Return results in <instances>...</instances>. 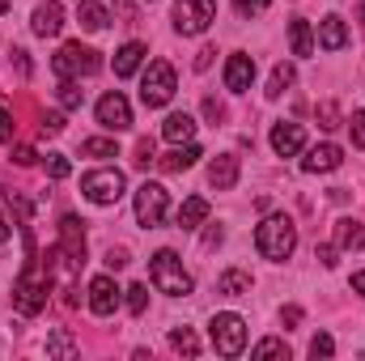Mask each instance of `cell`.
<instances>
[{
    "mask_svg": "<svg viewBox=\"0 0 365 361\" xmlns=\"http://www.w3.org/2000/svg\"><path fill=\"white\" fill-rule=\"evenodd\" d=\"M251 81H255V60L251 56H230L225 60V90H234V93H242V90H251Z\"/></svg>",
    "mask_w": 365,
    "mask_h": 361,
    "instance_id": "obj_14",
    "label": "cell"
},
{
    "mask_svg": "<svg viewBox=\"0 0 365 361\" xmlns=\"http://www.w3.org/2000/svg\"><path fill=\"white\" fill-rule=\"evenodd\" d=\"M98 123H102L106 132H128V128H132V106H128V98L119 90H110V93L98 98Z\"/></svg>",
    "mask_w": 365,
    "mask_h": 361,
    "instance_id": "obj_11",
    "label": "cell"
},
{
    "mask_svg": "<svg viewBox=\"0 0 365 361\" xmlns=\"http://www.w3.org/2000/svg\"><path fill=\"white\" fill-rule=\"evenodd\" d=\"M81 225H86V221L73 217V213L60 217V251H64L68 268H81V264H86V230H81Z\"/></svg>",
    "mask_w": 365,
    "mask_h": 361,
    "instance_id": "obj_10",
    "label": "cell"
},
{
    "mask_svg": "<svg viewBox=\"0 0 365 361\" xmlns=\"http://www.w3.org/2000/svg\"><path fill=\"white\" fill-rule=\"evenodd\" d=\"M204 217H208V200H204V195H191V200H182V208H179L175 221H179V230H195Z\"/></svg>",
    "mask_w": 365,
    "mask_h": 361,
    "instance_id": "obj_24",
    "label": "cell"
},
{
    "mask_svg": "<svg viewBox=\"0 0 365 361\" xmlns=\"http://www.w3.org/2000/svg\"><path fill=\"white\" fill-rule=\"evenodd\" d=\"M314 119H319V128H340V111H336V102H323L319 111H314Z\"/></svg>",
    "mask_w": 365,
    "mask_h": 361,
    "instance_id": "obj_32",
    "label": "cell"
},
{
    "mask_svg": "<svg viewBox=\"0 0 365 361\" xmlns=\"http://www.w3.org/2000/svg\"><path fill=\"white\" fill-rule=\"evenodd\" d=\"M0 13H9V0H0Z\"/></svg>",
    "mask_w": 365,
    "mask_h": 361,
    "instance_id": "obj_50",
    "label": "cell"
},
{
    "mask_svg": "<svg viewBox=\"0 0 365 361\" xmlns=\"http://www.w3.org/2000/svg\"><path fill=\"white\" fill-rule=\"evenodd\" d=\"M166 204H170L166 187H162V183H145V187L136 191V221H140L145 230H158V225L166 221Z\"/></svg>",
    "mask_w": 365,
    "mask_h": 361,
    "instance_id": "obj_8",
    "label": "cell"
},
{
    "mask_svg": "<svg viewBox=\"0 0 365 361\" xmlns=\"http://www.w3.org/2000/svg\"><path fill=\"white\" fill-rule=\"evenodd\" d=\"M336 243H340L344 251H361L365 247V225L353 221V217H340V221H336Z\"/></svg>",
    "mask_w": 365,
    "mask_h": 361,
    "instance_id": "obj_22",
    "label": "cell"
},
{
    "mask_svg": "<svg viewBox=\"0 0 365 361\" xmlns=\"http://www.w3.org/2000/svg\"><path fill=\"white\" fill-rule=\"evenodd\" d=\"M13 162H17V166H34V149H30V145L13 149Z\"/></svg>",
    "mask_w": 365,
    "mask_h": 361,
    "instance_id": "obj_43",
    "label": "cell"
},
{
    "mask_svg": "<svg viewBox=\"0 0 365 361\" xmlns=\"http://www.w3.org/2000/svg\"><path fill=\"white\" fill-rule=\"evenodd\" d=\"M51 68H56V77L73 81V77H90V73H98V68H102V60H98V51H93V47H81V43H64V47L56 51Z\"/></svg>",
    "mask_w": 365,
    "mask_h": 361,
    "instance_id": "obj_5",
    "label": "cell"
},
{
    "mask_svg": "<svg viewBox=\"0 0 365 361\" xmlns=\"http://www.w3.org/2000/svg\"><path fill=\"white\" fill-rule=\"evenodd\" d=\"M349 136H353V149H365V111H353V119H349Z\"/></svg>",
    "mask_w": 365,
    "mask_h": 361,
    "instance_id": "obj_35",
    "label": "cell"
},
{
    "mask_svg": "<svg viewBox=\"0 0 365 361\" xmlns=\"http://www.w3.org/2000/svg\"><path fill=\"white\" fill-rule=\"evenodd\" d=\"M60 102H64V111H77V106L86 102V90H81L77 81H64V86H60Z\"/></svg>",
    "mask_w": 365,
    "mask_h": 361,
    "instance_id": "obj_30",
    "label": "cell"
},
{
    "mask_svg": "<svg viewBox=\"0 0 365 361\" xmlns=\"http://www.w3.org/2000/svg\"><path fill=\"white\" fill-rule=\"evenodd\" d=\"M195 158H200V145H175L166 158H158V171H166V175H182V171L195 166Z\"/></svg>",
    "mask_w": 365,
    "mask_h": 361,
    "instance_id": "obj_18",
    "label": "cell"
},
{
    "mask_svg": "<svg viewBox=\"0 0 365 361\" xmlns=\"http://www.w3.org/2000/svg\"><path fill=\"white\" fill-rule=\"evenodd\" d=\"M302 145H306V132H302V123H276L272 128V149L276 158H293V153H302Z\"/></svg>",
    "mask_w": 365,
    "mask_h": 361,
    "instance_id": "obj_15",
    "label": "cell"
},
{
    "mask_svg": "<svg viewBox=\"0 0 365 361\" xmlns=\"http://www.w3.org/2000/svg\"><path fill=\"white\" fill-rule=\"evenodd\" d=\"M336 353V345H331V336L327 332H319L314 340H310V357H331Z\"/></svg>",
    "mask_w": 365,
    "mask_h": 361,
    "instance_id": "obj_36",
    "label": "cell"
},
{
    "mask_svg": "<svg viewBox=\"0 0 365 361\" xmlns=\"http://www.w3.org/2000/svg\"><path fill=\"white\" fill-rule=\"evenodd\" d=\"M47 175L51 179H64L68 175V158L64 153H47Z\"/></svg>",
    "mask_w": 365,
    "mask_h": 361,
    "instance_id": "obj_39",
    "label": "cell"
},
{
    "mask_svg": "<svg viewBox=\"0 0 365 361\" xmlns=\"http://www.w3.org/2000/svg\"><path fill=\"white\" fill-rule=\"evenodd\" d=\"M9 243V221H4V213H0V247Z\"/></svg>",
    "mask_w": 365,
    "mask_h": 361,
    "instance_id": "obj_49",
    "label": "cell"
},
{
    "mask_svg": "<svg viewBox=\"0 0 365 361\" xmlns=\"http://www.w3.org/2000/svg\"><path fill=\"white\" fill-rule=\"evenodd\" d=\"M217 293H225V298H242V293H251V272H242V268L221 272V280H217Z\"/></svg>",
    "mask_w": 365,
    "mask_h": 361,
    "instance_id": "obj_23",
    "label": "cell"
},
{
    "mask_svg": "<svg viewBox=\"0 0 365 361\" xmlns=\"http://www.w3.org/2000/svg\"><path fill=\"white\" fill-rule=\"evenodd\" d=\"M212 56H217V47H204V51H200V56H195V68H200V73H204V68H208V64H212Z\"/></svg>",
    "mask_w": 365,
    "mask_h": 361,
    "instance_id": "obj_44",
    "label": "cell"
},
{
    "mask_svg": "<svg viewBox=\"0 0 365 361\" xmlns=\"http://www.w3.org/2000/svg\"><path fill=\"white\" fill-rule=\"evenodd\" d=\"M217 17V0H175V30L179 34H204Z\"/></svg>",
    "mask_w": 365,
    "mask_h": 361,
    "instance_id": "obj_7",
    "label": "cell"
},
{
    "mask_svg": "<svg viewBox=\"0 0 365 361\" xmlns=\"http://www.w3.org/2000/svg\"><path fill=\"white\" fill-rule=\"evenodd\" d=\"M289 43H293V56H310L314 51V34H310V21L306 17H293L289 21Z\"/></svg>",
    "mask_w": 365,
    "mask_h": 361,
    "instance_id": "obj_25",
    "label": "cell"
},
{
    "mask_svg": "<svg viewBox=\"0 0 365 361\" xmlns=\"http://www.w3.org/2000/svg\"><path fill=\"white\" fill-rule=\"evenodd\" d=\"M170 345H175V353H182V357H200V340H195L191 327H175L170 332Z\"/></svg>",
    "mask_w": 365,
    "mask_h": 361,
    "instance_id": "obj_27",
    "label": "cell"
},
{
    "mask_svg": "<svg viewBox=\"0 0 365 361\" xmlns=\"http://www.w3.org/2000/svg\"><path fill=\"white\" fill-rule=\"evenodd\" d=\"M340 166H344V149L340 145H314L302 158V171L306 175H327V171H340Z\"/></svg>",
    "mask_w": 365,
    "mask_h": 361,
    "instance_id": "obj_12",
    "label": "cell"
},
{
    "mask_svg": "<svg viewBox=\"0 0 365 361\" xmlns=\"http://www.w3.org/2000/svg\"><path fill=\"white\" fill-rule=\"evenodd\" d=\"M353 289L365 298V272H353Z\"/></svg>",
    "mask_w": 365,
    "mask_h": 361,
    "instance_id": "obj_48",
    "label": "cell"
},
{
    "mask_svg": "<svg viewBox=\"0 0 365 361\" xmlns=\"http://www.w3.org/2000/svg\"><path fill=\"white\" fill-rule=\"evenodd\" d=\"M149 51H145V43H123L119 51H115V77H132L136 68H140V60H145Z\"/></svg>",
    "mask_w": 365,
    "mask_h": 361,
    "instance_id": "obj_21",
    "label": "cell"
},
{
    "mask_svg": "<svg viewBox=\"0 0 365 361\" xmlns=\"http://www.w3.org/2000/svg\"><path fill=\"white\" fill-rule=\"evenodd\" d=\"M26 234V264H21V276L13 280V306H17V315H26V319H34L43 306H47V289H51V272L38 264V255H34V234L30 230H21Z\"/></svg>",
    "mask_w": 365,
    "mask_h": 361,
    "instance_id": "obj_1",
    "label": "cell"
},
{
    "mask_svg": "<svg viewBox=\"0 0 365 361\" xmlns=\"http://www.w3.org/2000/svg\"><path fill=\"white\" fill-rule=\"evenodd\" d=\"M43 132H47V136H60V132H64V115H56V111L43 115Z\"/></svg>",
    "mask_w": 365,
    "mask_h": 361,
    "instance_id": "obj_40",
    "label": "cell"
},
{
    "mask_svg": "<svg viewBox=\"0 0 365 361\" xmlns=\"http://www.w3.org/2000/svg\"><path fill=\"white\" fill-rule=\"evenodd\" d=\"M162 136H166L170 145H191V141H195V119H191L187 111H175V115L162 123Z\"/></svg>",
    "mask_w": 365,
    "mask_h": 361,
    "instance_id": "obj_19",
    "label": "cell"
},
{
    "mask_svg": "<svg viewBox=\"0 0 365 361\" xmlns=\"http://www.w3.org/2000/svg\"><path fill=\"white\" fill-rule=\"evenodd\" d=\"M81 153H86V158H115L119 149H115V141H102V136H93V141H81Z\"/></svg>",
    "mask_w": 365,
    "mask_h": 361,
    "instance_id": "obj_29",
    "label": "cell"
},
{
    "mask_svg": "<svg viewBox=\"0 0 365 361\" xmlns=\"http://www.w3.org/2000/svg\"><path fill=\"white\" fill-rule=\"evenodd\" d=\"M60 30H64V4H60V0L38 4V9H34V34H38V39H56Z\"/></svg>",
    "mask_w": 365,
    "mask_h": 361,
    "instance_id": "obj_16",
    "label": "cell"
},
{
    "mask_svg": "<svg viewBox=\"0 0 365 361\" xmlns=\"http://www.w3.org/2000/svg\"><path fill=\"white\" fill-rule=\"evenodd\" d=\"M123 264H128V255H123V251H115V247H110V251H106V268H123Z\"/></svg>",
    "mask_w": 365,
    "mask_h": 361,
    "instance_id": "obj_46",
    "label": "cell"
},
{
    "mask_svg": "<svg viewBox=\"0 0 365 361\" xmlns=\"http://www.w3.org/2000/svg\"><path fill=\"white\" fill-rule=\"evenodd\" d=\"M255 247H259V255L264 260H289L293 255V247H297V225L284 217V213H272V217H264L259 221V230H255Z\"/></svg>",
    "mask_w": 365,
    "mask_h": 361,
    "instance_id": "obj_2",
    "label": "cell"
},
{
    "mask_svg": "<svg viewBox=\"0 0 365 361\" xmlns=\"http://www.w3.org/2000/svg\"><path fill=\"white\" fill-rule=\"evenodd\" d=\"M289 86H293V64H276V68H272V81H268V98H280Z\"/></svg>",
    "mask_w": 365,
    "mask_h": 361,
    "instance_id": "obj_28",
    "label": "cell"
},
{
    "mask_svg": "<svg viewBox=\"0 0 365 361\" xmlns=\"http://www.w3.org/2000/svg\"><path fill=\"white\" fill-rule=\"evenodd\" d=\"M170 98H175V68L166 60H153L145 81H140V102L153 111V106H166Z\"/></svg>",
    "mask_w": 365,
    "mask_h": 361,
    "instance_id": "obj_6",
    "label": "cell"
},
{
    "mask_svg": "<svg viewBox=\"0 0 365 361\" xmlns=\"http://www.w3.org/2000/svg\"><path fill=\"white\" fill-rule=\"evenodd\" d=\"M319 43H323V51H344L349 47V30H344V21L336 13L319 21Z\"/></svg>",
    "mask_w": 365,
    "mask_h": 361,
    "instance_id": "obj_20",
    "label": "cell"
},
{
    "mask_svg": "<svg viewBox=\"0 0 365 361\" xmlns=\"http://www.w3.org/2000/svg\"><path fill=\"white\" fill-rule=\"evenodd\" d=\"M13 128H17V123H13V115L0 106V141H13Z\"/></svg>",
    "mask_w": 365,
    "mask_h": 361,
    "instance_id": "obj_42",
    "label": "cell"
},
{
    "mask_svg": "<svg viewBox=\"0 0 365 361\" xmlns=\"http://www.w3.org/2000/svg\"><path fill=\"white\" fill-rule=\"evenodd\" d=\"M145 306H149V289H145V285H132V289H128V310H132V315H145Z\"/></svg>",
    "mask_w": 365,
    "mask_h": 361,
    "instance_id": "obj_33",
    "label": "cell"
},
{
    "mask_svg": "<svg viewBox=\"0 0 365 361\" xmlns=\"http://www.w3.org/2000/svg\"><path fill=\"white\" fill-rule=\"evenodd\" d=\"M208 336H212V349L221 357H238L247 349V319L242 315H212Z\"/></svg>",
    "mask_w": 365,
    "mask_h": 361,
    "instance_id": "obj_4",
    "label": "cell"
},
{
    "mask_svg": "<svg viewBox=\"0 0 365 361\" xmlns=\"http://www.w3.org/2000/svg\"><path fill=\"white\" fill-rule=\"evenodd\" d=\"M314 260L323 264V268H336L340 260H336V247H314Z\"/></svg>",
    "mask_w": 365,
    "mask_h": 361,
    "instance_id": "obj_41",
    "label": "cell"
},
{
    "mask_svg": "<svg viewBox=\"0 0 365 361\" xmlns=\"http://www.w3.org/2000/svg\"><path fill=\"white\" fill-rule=\"evenodd\" d=\"M361 26H365V4H361Z\"/></svg>",
    "mask_w": 365,
    "mask_h": 361,
    "instance_id": "obj_51",
    "label": "cell"
},
{
    "mask_svg": "<svg viewBox=\"0 0 365 361\" xmlns=\"http://www.w3.org/2000/svg\"><path fill=\"white\" fill-rule=\"evenodd\" d=\"M149 280H153L162 293H170V298H187V293H191V272L182 268V260L175 251H158V255H153Z\"/></svg>",
    "mask_w": 365,
    "mask_h": 361,
    "instance_id": "obj_3",
    "label": "cell"
},
{
    "mask_svg": "<svg viewBox=\"0 0 365 361\" xmlns=\"http://www.w3.org/2000/svg\"><path fill=\"white\" fill-rule=\"evenodd\" d=\"M284 323H289V327L302 323V310H297V306H284Z\"/></svg>",
    "mask_w": 365,
    "mask_h": 361,
    "instance_id": "obj_47",
    "label": "cell"
},
{
    "mask_svg": "<svg viewBox=\"0 0 365 361\" xmlns=\"http://www.w3.org/2000/svg\"><path fill=\"white\" fill-rule=\"evenodd\" d=\"M272 0H234V9H238V17H259L264 9H268Z\"/></svg>",
    "mask_w": 365,
    "mask_h": 361,
    "instance_id": "obj_37",
    "label": "cell"
},
{
    "mask_svg": "<svg viewBox=\"0 0 365 361\" xmlns=\"http://www.w3.org/2000/svg\"><path fill=\"white\" fill-rule=\"evenodd\" d=\"M115 306H119V289H115V280L110 276H93L90 280V310L93 315H115Z\"/></svg>",
    "mask_w": 365,
    "mask_h": 361,
    "instance_id": "obj_13",
    "label": "cell"
},
{
    "mask_svg": "<svg viewBox=\"0 0 365 361\" xmlns=\"http://www.w3.org/2000/svg\"><path fill=\"white\" fill-rule=\"evenodd\" d=\"M132 162H136L140 171H149V166L158 162V158H153V141H140V145H136V158H132Z\"/></svg>",
    "mask_w": 365,
    "mask_h": 361,
    "instance_id": "obj_38",
    "label": "cell"
},
{
    "mask_svg": "<svg viewBox=\"0 0 365 361\" xmlns=\"http://www.w3.org/2000/svg\"><path fill=\"white\" fill-rule=\"evenodd\" d=\"M208 183H212L217 191H230V187L238 183V158H234V153H217V158L208 162Z\"/></svg>",
    "mask_w": 365,
    "mask_h": 361,
    "instance_id": "obj_17",
    "label": "cell"
},
{
    "mask_svg": "<svg viewBox=\"0 0 365 361\" xmlns=\"http://www.w3.org/2000/svg\"><path fill=\"white\" fill-rule=\"evenodd\" d=\"M123 183L128 179L119 171H93V175L81 179V191H86V200H93V204H115L123 195Z\"/></svg>",
    "mask_w": 365,
    "mask_h": 361,
    "instance_id": "obj_9",
    "label": "cell"
},
{
    "mask_svg": "<svg viewBox=\"0 0 365 361\" xmlns=\"http://www.w3.org/2000/svg\"><path fill=\"white\" fill-rule=\"evenodd\" d=\"M204 115H208V119H212V123H217V119H221V115H225V111H221V102H217V98H208V102H204Z\"/></svg>",
    "mask_w": 365,
    "mask_h": 361,
    "instance_id": "obj_45",
    "label": "cell"
},
{
    "mask_svg": "<svg viewBox=\"0 0 365 361\" xmlns=\"http://www.w3.org/2000/svg\"><path fill=\"white\" fill-rule=\"evenodd\" d=\"M77 21H81L86 30L98 34V30H106V21H110V17H106V9H102L98 0H81V4H77Z\"/></svg>",
    "mask_w": 365,
    "mask_h": 361,
    "instance_id": "obj_26",
    "label": "cell"
},
{
    "mask_svg": "<svg viewBox=\"0 0 365 361\" xmlns=\"http://www.w3.org/2000/svg\"><path fill=\"white\" fill-rule=\"evenodd\" d=\"M251 357H289V345L284 340H259L251 349Z\"/></svg>",
    "mask_w": 365,
    "mask_h": 361,
    "instance_id": "obj_31",
    "label": "cell"
},
{
    "mask_svg": "<svg viewBox=\"0 0 365 361\" xmlns=\"http://www.w3.org/2000/svg\"><path fill=\"white\" fill-rule=\"evenodd\" d=\"M47 353H56V357H73V353H77V345H73L64 332H56V336L47 340Z\"/></svg>",
    "mask_w": 365,
    "mask_h": 361,
    "instance_id": "obj_34",
    "label": "cell"
}]
</instances>
